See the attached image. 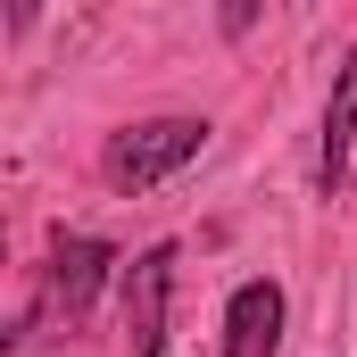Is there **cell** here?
Listing matches in <instances>:
<instances>
[{
    "label": "cell",
    "instance_id": "obj_4",
    "mask_svg": "<svg viewBox=\"0 0 357 357\" xmlns=\"http://www.w3.org/2000/svg\"><path fill=\"white\" fill-rule=\"evenodd\" d=\"M282 316H291L282 282H274V274H250V282L225 299V357H274L282 349Z\"/></svg>",
    "mask_w": 357,
    "mask_h": 357
},
{
    "label": "cell",
    "instance_id": "obj_7",
    "mask_svg": "<svg viewBox=\"0 0 357 357\" xmlns=\"http://www.w3.org/2000/svg\"><path fill=\"white\" fill-rule=\"evenodd\" d=\"M33 17H42V0H8V33H33Z\"/></svg>",
    "mask_w": 357,
    "mask_h": 357
},
{
    "label": "cell",
    "instance_id": "obj_5",
    "mask_svg": "<svg viewBox=\"0 0 357 357\" xmlns=\"http://www.w3.org/2000/svg\"><path fill=\"white\" fill-rule=\"evenodd\" d=\"M349 150H357V42H349V59H341V75H333L324 133H316V191H324V199H341V183H349Z\"/></svg>",
    "mask_w": 357,
    "mask_h": 357
},
{
    "label": "cell",
    "instance_id": "obj_1",
    "mask_svg": "<svg viewBox=\"0 0 357 357\" xmlns=\"http://www.w3.org/2000/svg\"><path fill=\"white\" fill-rule=\"evenodd\" d=\"M208 116H142V125H116L108 133V150H100V175L116 183V191H150V183L183 175L199 150H208Z\"/></svg>",
    "mask_w": 357,
    "mask_h": 357
},
{
    "label": "cell",
    "instance_id": "obj_6",
    "mask_svg": "<svg viewBox=\"0 0 357 357\" xmlns=\"http://www.w3.org/2000/svg\"><path fill=\"white\" fill-rule=\"evenodd\" d=\"M216 25H225V42H241V33L258 25V0H225V8H216Z\"/></svg>",
    "mask_w": 357,
    "mask_h": 357
},
{
    "label": "cell",
    "instance_id": "obj_3",
    "mask_svg": "<svg viewBox=\"0 0 357 357\" xmlns=\"http://www.w3.org/2000/svg\"><path fill=\"white\" fill-rule=\"evenodd\" d=\"M108 266H116L108 241L59 233V241H50V266H42V307H50V316H84L91 299H100V282H108Z\"/></svg>",
    "mask_w": 357,
    "mask_h": 357
},
{
    "label": "cell",
    "instance_id": "obj_2",
    "mask_svg": "<svg viewBox=\"0 0 357 357\" xmlns=\"http://www.w3.org/2000/svg\"><path fill=\"white\" fill-rule=\"evenodd\" d=\"M167 299H175V241H150L125 266V349L133 357H167Z\"/></svg>",
    "mask_w": 357,
    "mask_h": 357
}]
</instances>
